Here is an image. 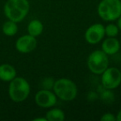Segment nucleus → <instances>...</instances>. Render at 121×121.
Masks as SVG:
<instances>
[{
    "label": "nucleus",
    "mask_w": 121,
    "mask_h": 121,
    "mask_svg": "<svg viewBox=\"0 0 121 121\" xmlns=\"http://www.w3.org/2000/svg\"><path fill=\"white\" fill-rule=\"evenodd\" d=\"M104 32L109 37H114L119 33V28L114 24H109L104 27Z\"/></svg>",
    "instance_id": "nucleus-15"
},
{
    "label": "nucleus",
    "mask_w": 121,
    "mask_h": 121,
    "mask_svg": "<svg viewBox=\"0 0 121 121\" xmlns=\"http://www.w3.org/2000/svg\"><path fill=\"white\" fill-rule=\"evenodd\" d=\"M43 31V25L42 23L37 19H34L32 20L29 22L28 26H27V32L28 34L32 37H38L41 35V33Z\"/></svg>",
    "instance_id": "nucleus-12"
},
{
    "label": "nucleus",
    "mask_w": 121,
    "mask_h": 121,
    "mask_svg": "<svg viewBox=\"0 0 121 121\" xmlns=\"http://www.w3.org/2000/svg\"><path fill=\"white\" fill-rule=\"evenodd\" d=\"M54 80L51 77H47V78H45L42 81V86L44 87V89L46 90H51L53 88V86H54Z\"/></svg>",
    "instance_id": "nucleus-16"
},
{
    "label": "nucleus",
    "mask_w": 121,
    "mask_h": 121,
    "mask_svg": "<svg viewBox=\"0 0 121 121\" xmlns=\"http://www.w3.org/2000/svg\"><path fill=\"white\" fill-rule=\"evenodd\" d=\"M87 66L94 74H102L109 66L108 55L102 50L94 51L88 57Z\"/></svg>",
    "instance_id": "nucleus-5"
},
{
    "label": "nucleus",
    "mask_w": 121,
    "mask_h": 121,
    "mask_svg": "<svg viewBox=\"0 0 121 121\" xmlns=\"http://www.w3.org/2000/svg\"><path fill=\"white\" fill-rule=\"evenodd\" d=\"M120 48V43L114 37H109L102 43V51L107 55L117 53Z\"/></svg>",
    "instance_id": "nucleus-10"
},
{
    "label": "nucleus",
    "mask_w": 121,
    "mask_h": 121,
    "mask_svg": "<svg viewBox=\"0 0 121 121\" xmlns=\"http://www.w3.org/2000/svg\"><path fill=\"white\" fill-rule=\"evenodd\" d=\"M27 0H9L4 5V14L9 20L19 22L26 17L29 12Z\"/></svg>",
    "instance_id": "nucleus-1"
},
{
    "label": "nucleus",
    "mask_w": 121,
    "mask_h": 121,
    "mask_svg": "<svg viewBox=\"0 0 121 121\" xmlns=\"http://www.w3.org/2000/svg\"><path fill=\"white\" fill-rule=\"evenodd\" d=\"M46 119L47 121H63L65 120V114L60 109H52L47 113Z\"/></svg>",
    "instance_id": "nucleus-13"
},
{
    "label": "nucleus",
    "mask_w": 121,
    "mask_h": 121,
    "mask_svg": "<svg viewBox=\"0 0 121 121\" xmlns=\"http://www.w3.org/2000/svg\"><path fill=\"white\" fill-rule=\"evenodd\" d=\"M2 30L4 35L8 36V37H13V36L16 35V33L17 32V22L11 20H8L7 22L4 23Z\"/></svg>",
    "instance_id": "nucleus-14"
},
{
    "label": "nucleus",
    "mask_w": 121,
    "mask_h": 121,
    "mask_svg": "<svg viewBox=\"0 0 121 121\" xmlns=\"http://www.w3.org/2000/svg\"><path fill=\"white\" fill-rule=\"evenodd\" d=\"M100 119L102 121H115L116 117L113 114H110V113H106V114H104V115L100 118Z\"/></svg>",
    "instance_id": "nucleus-17"
},
{
    "label": "nucleus",
    "mask_w": 121,
    "mask_h": 121,
    "mask_svg": "<svg viewBox=\"0 0 121 121\" xmlns=\"http://www.w3.org/2000/svg\"><path fill=\"white\" fill-rule=\"evenodd\" d=\"M16 49L21 53H28L37 47V40L35 37L31 35H24L17 40L15 44Z\"/></svg>",
    "instance_id": "nucleus-9"
},
{
    "label": "nucleus",
    "mask_w": 121,
    "mask_h": 121,
    "mask_svg": "<svg viewBox=\"0 0 121 121\" xmlns=\"http://www.w3.org/2000/svg\"><path fill=\"white\" fill-rule=\"evenodd\" d=\"M17 71L15 68L9 64H2L0 66V80L5 82H10L16 77Z\"/></svg>",
    "instance_id": "nucleus-11"
},
{
    "label": "nucleus",
    "mask_w": 121,
    "mask_h": 121,
    "mask_svg": "<svg viewBox=\"0 0 121 121\" xmlns=\"http://www.w3.org/2000/svg\"><path fill=\"white\" fill-rule=\"evenodd\" d=\"M52 89L57 97L65 101L73 100L77 95L76 85L66 78H61L56 81Z\"/></svg>",
    "instance_id": "nucleus-3"
},
{
    "label": "nucleus",
    "mask_w": 121,
    "mask_h": 121,
    "mask_svg": "<svg viewBox=\"0 0 121 121\" xmlns=\"http://www.w3.org/2000/svg\"><path fill=\"white\" fill-rule=\"evenodd\" d=\"M98 14L104 21H114L121 15L120 0H102L98 6Z\"/></svg>",
    "instance_id": "nucleus-4"
},
{
    "label": "nucleus",
    "mask_w": 121,
    "mask_h": 121,
    "mask_svg": "<svg viewBox=\"0 0 121 121\" xmlns=\"http://www.w3.org/2000/svg\"><path fill=\"white\" fill-rule=\"evenodd\" d=\"M105 35L104 27L100 23H96L91 26L86 30L85 38L90 44H97L103 39Z\"/></svg>",
    "instance_id": "nucleus-8"
},
{
    "label": "nucleus",
    "mask_w": 121,
    "mask_h": 121,
    "mask_svg": "<svg viewBox=\"0 0 121 121\" xmlns=\"http://www.w3.org/2000/svg\"><path fill=\"white\" fill-rule=\"evenodd\" d=\"M116 120H118V121H121V109L119 111V113H118L117 117H116Z\"/></svg>",
    "instance_id": "nucleus-20"
},
{
    "label": "nucleus",
    "mask_w": 121,
    "mask_h": 121,
    "mask_svg": "<svg viewBox=\"0 0 121 121\" xmlns=\"http://www.w3.org/2000/svg\"><path fill=\"white\" fill-rule=\"evenodd\" d=\"M102 86L107 90H114L121 83V71L115 67L107 68L102 73Z\"/></svg>",
    "instance_id": "nucleus-6"
},
{
    "label": "nucleus",
    "mask_w": 121,
    "mask_h": 121,
    "mask_svg": "<svg viewBox=\"0 0 121 121\" xmlns=\"http://www.w3.org/2000/svg\"><path fill=\"white\" fill-rule=\"evenodd\" d=\"M36 104L42 108H50L56 104V95L50 90H41L35 95Z\"/></svg>",
    "instance_id": "nucleus-7"
},
{
    "label": "nucleus",
    "mask_w": 121,
    "mask_h": 121,
    "mask_svg": "<svg viewBox=\"0 0 121 121\" xmlns=\"http://www.w3.org/2000/svg\"><path fill=\"white\" fill-rule=\"evenodd\" d=\"M30 94V86L26 79L17 77L10 81L9 95L10 99L16 103L24 101Z\"/></svg>",
    "instance_id": "nucleus-2"
},
{
    "label": "nucleus",
    "mask_w": 121,
    "mask_h": 121,
    "mask_svg": "<svg viewBox=\"0 0 121 121\" xmlns=\"http://www.w3.org/2000/svg\"><path fill=\"white\" fill-rule=\"evenodd\" d=\"M33 121H47L46 118H36L33 119Z\"/></svg>",
    "instance_id": "nucleus-19"
},
{
    "label": "nucleus",
    "mask_w": 121,
    "mask_h": 121,
    "mask_svg": "<svg viewBox=\"0 0 121 121\" xmlns=\"http://www.w3.org/2000/svg\"><path fill=\"white\" fill-rule=\"evenodd\" d=\"M117 27L119 30H121V15L118 17V22H117Z\"/></svg>",
    "instance_id": "nucleus-18"
}]
</instances>
